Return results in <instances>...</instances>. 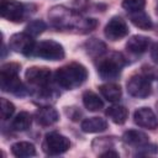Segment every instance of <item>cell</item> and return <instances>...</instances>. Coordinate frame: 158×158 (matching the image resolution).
Instances as JSON below:
<instances>
[{
    "instance_id": "obj_1",
    "label": "cell",
    "mask_w": 158,
    "mask_h": 158,
    "mask_svg": "<svg viewBox=\"0 0 158 158\" xmlns=\"http://www.w3.org/2000/svg\"><path fill=\"white\" fill-rule=\"evenodd\" d=\"M48 17L53 26L57 28L69 30V28H78L83 30L84 32L91 31L96 27L98 22L94 19H83L79 12L67 9L65 6H53L49 12Z\"/></svg>"
},
{
    "instance_id": "obj_2",
    "label": "cell",
    "mask_w": 158,
    "mask_h": 158,
    "mask_svg": "<svg viewBox=\"0 0 158 158\" xmlns=\"http://www.w3.org/2000/svg\"><path fill=\"white\" fill-rule=\"evenodd\" d=\"M88 78L86 68L80 63H69L56 72V81L59 86L72 90L80 86Z\"/></svg>"
},
{
    "instance_id": "obj_3",
    "label": "cell",
    "mask_w": 158,
    "mask_h": 158,
    "mask_svg": "<svg viewBox=\"0 0 158 158\" xmlns=\"http://www.w3.org/2000/svg\"><path fill=\"white\" fill-rule=\"evenodd\" d=\"M125 63V58L120 53H111L109 57L100 60L98 73L102 79H115L120 75Z\"/></svg>"
},
{
    "instance_id": "obj_4",
    "label": "cell",
    "mask_w": 158,
    "mask_h": 158,
    "mask_svg": "<svg viewBox=\"0 0 158 158\" xmlns=\"http://www.w3.org/2000/svg\"><path fill=\"white\" fill-rule=\"evenodd\" d=\"M69 147H70L69 139L65 136L57 133V132L47 133L42 143L43 152L49 156H57V154L64 153L69 149Z\"/></svg>"
},
{
    "instance_id": "obj_5",
    "label": "cell",
    "mask_w": 158,
    "mask_h": 158,
    "mask_svg": "<svg viewBox=\"0 0 158 158\" xmlns=\"http://www.w3.org/2000/svg\"><path fill=\"white\" fill-rule=\"evenodd\" d=\"M33 54L48 60H60L64 58V48L60 43L52 40H47L40 42L36 46Z\"/></svg>"
},
{
    "instance_id": "obj_6",
    "label": "cell",
    "mask_w": 158,
    "mask_h": 158,
    "mask_svg": "<svg viewBox=\"0 0 158 158\" xmlns=\"http://www.w3.org/2000/svg\"><path fill=\"white\" fill-rule=\"evenodd\" d=\"M51 77H52L51 70L44 67H31L25 73V78L27 83L37 88L38 90L48 88L51 83Z\"/></svg>"
},
{
    "instance_id": "obj_7",
    "label": "cell",
    "mask_w": 158,
    "mask_h": 158,
    "mask_svg": "<svg viewBox=\"0 0 158 158\" xmlns=\"http://www.w3.org/2000/svg\"><path fill=\"white\" fill-rule=\"evenodd\" d=\"M10 48L14 49L15 52L22 53L25 56H31L35 53V41L31 35L27 32H21V33H15L10 37Z\"/></svg>"
},
{
    "instance_id": "obj_8",
    "label": "cell",
    "mask_w": 158,
    "mask_h": 158,
    "mask_svg": "<svg viewBox=\"0 0 158 158\" xmlns=\"http://www.w3.org/2000/svg\"><path fill=\"white\" fill-rule=\"evenodd\" d=\"M126 86H127L128 94L135 98H138V99L147 98L152 91L151 83H149L148 78H146L144 75H138V74L132 75L128 79Z\"/></svg>"
},
{
    "instance_id": "obj_9",
    "label": "cell",
    "mask_w": 158,
    "mask_h": 158,
    "mask_svg": "<svg viewBox=\"0 0 158 158\" xmlns=\"http://www.w3.org/2000/svg\"><path fill=\"white\" fill-rule=\"evenodd\" d=\"M1 16L11 22H21L25 17V7L15 0H1Z\"/></svg>"
},
{
    "instance_id": "obj_10",
    "label": "cell",
    "mask_w": 158,
    "mask_h": 158,
    "mask_svg": "<svg viewBox=\"0 0 158 158\" xmlns=\"http://www.w3.org/2000/svg\"><path fill=\"white\" fill-rule=\"evenodd\" d=\"M105 37L110 41H118L128 33V26L125 20L118 16H114L105 26Z\"/></svg>"
},
{
    "instance_id": "obj_11",
    "label": "cell",
    "mask_w": 158,
    "mask_h": 158,
    "mask_svg": "<svg viewBox=\"0 0 158 158\" xmlns=\"http://www.w3.org/2000/svg\"><path fill=\"white\" fill-rule=\"evenodd\" d=\"M133 120L139 127L156 130L158 127V117L149 107H139L133 114Z\"/></svg>"
},
{
    "instance_id": "obj_12",
    "label": "cell",
    "mask_w": 158,
    "mask_h": 158,
    "mask_svg": "<svg viewBox=\"0 0 158 158\" xmlns=\"http://www.w3.org/2000/svg\"><path fill=\"white\" fill-rule=\"evenodd\" d=\"M36 121L42 126H51L59 120L58 111L52 106H42L35 114Z\"/></svg>"
},
{
    "instance_id": "obj_13",
    "label": "cell",
    "mask_w": 158,
    "mask_h": 158,
    "mask_svg": "<svg viewBox=\"0 0 158 158\" xmlns=\"http://www.w3.org/2000/svg\"><path fill=\"white\" fill-rule=\"evenodd\" d=\"M149 46V38L142 35H135L130 37V40L126 43V48L128 52L133 54H141L148 49Z\"/></svg>"
},
{
    "instance_id": "obj_14",
    "label": "cell",
    "mask_w": 158,
    "mask_h": 158,
    "mask_svg": "<svg viewBox=\"0 0 158 158\" xmlns=\"http://www.w3.org/2000/svg\"><path fill=\"white\" fill-rule=\"evenodd\" d=\"M122 139L125 143L136 147H143L148 143V136L137 130H128L123 133Z\"/></svg>"
},
{
    "instance_id": "obj_15",
    "label": "cell",
    "mask_w": 158,
    "mask_h": 158,
    "mask_svg": "<svg viewBox=\"0 0 158 158\" xmlns=\"http://www.w3.org/2000/svg\"><path fill=\"white\" fill-rule=\"evenodd\" d=\"M107 128V122L101 117H89L81 122V130L86 133L102 132Z\"/></svg>"
},
{
    "instance_id": "obj_16",
    "label": "cell",
    "mask_w": 158,
    "mask_h": 158,
    "mask_svg": "<svg viewBox=\"0 0 158 158\" xmlns=\"http://www.w3.org/2000/svg\"><path fill=\"white\" fill-rule=\"evenodd\" d=\"M1 80V89L7 93H12L15 95H23L25 94V86L20 81L19 77L12 78H0Z\"/></svg>"
},
{
    "instance_id": "obj_17",
    "label": "cell",
    "mask_w": 158,
    "mask_h": 158,
    "mask_svg": "<svg viewBox=\"0 0 158 158\" xmlns=\"http://www.w3.org/2000/svg\"><path fill=\"white\" fill-rule=\"evenodd\" d=\"M99 90L101 93V95L107 100V101H111V102H115V101H118L121 95H122V91H121V88L120 85L115 84V83H107V84H102L99 86Z\"/></svg>"
},
{
    "instance_id": "obj_18",
    "label": "cell",
    "mask_w": 158,
    "mask_h": 158,
    "mask_svg": "<svg viewBox=\"0 0 158 158\" xmlns=\"http://www.w3.org/2000/svg\"><path fill=\"white\" fill-rule=\"evenodd\" d=\"M106 116L117 125H122L126 122L127 117H128V111L125 106L121 105H112L106 110Z\"/></svg>"
},
{
    "instance_id": "obj_19",
    "label": "cell",
    "mask_w": 158,
    "mask_h": 158,
    "mask_svg": "<svg viewBox=\"0 0 158 158\" xmlns=\"http://www.w3.org/2000/svg\"><path fill=\"white\" fill-rule=\"evenodd\" d=\"M11 152L15 157L27 158L36 154V148L30 142H16L11 146Z\"/></svg>"
},
{
    "instance_id": "obj_20",
    "label": "cell",
    "mask_w": 158,
    "mask_h": 158,
    "mask_svg": "<svg viewBox=\"0 0 158 158\" xmlns=\"http://www.w3.org/2000/svg\"><path fill=\"white\" fill-rule=\"evenodd\" d=\"M83 104L85 109H88L89 111H99L104 106V102L99 98V95H96L94 91H90V90L83 94Z\"/></svg>"
},
{
    "instance_id": "obj_21",
    "label": "cell",
    "mask_w": 158,
    "mask_h": 158,
    "mask_svg": "<svg viewBox=\"0 0 158 158\" xmlns=\"http://www.w3.org/2000/svg\"><path fill=\"white\" fill-rule=\"evenodd\" d=\"M130 19H131V22L136 27H138L141 30H151L152 28V20H151V17L146 12H143V11L131 12Z\"/></svg>"
},
{
    "instance_id": "obj_22",
    "label": "cell",
    "mask_w": 158,
    "mask_h": 158,
    "mask_svg": "<svg viewBox=\"0 0 158 158\" xmlns=\"http://www.w3.org/2000/svg\"><path fill=\"white\" fill-rule=\"evenodd\" d=\"M31 123H32L31 115L28 112H26V111H21L14 118V121H12V128L16 130V131H26L27 128H30Z\"/></svg>"
},
{
    "instance_id": "obj_23",
    "label": "cell",
    "mask_w": 158,
    "mask_h": 158,
    "mask_svg": "<svg viewBox=\"0 0 158 158\" xmlns=\"http://www.w3.org/2000/svg\"><path fill=\"white\" fill-rule=\"evenodd\" d=\"M85 47H86V52L90 56H93V57H99L102 53H105V51H106L105 43L101 42V41H99V40H96V38L89 40L85 43Z\"/></svg>"
},
{
    "instance_id": "obj_24",
    "label": "cell",
    "mask_w": 158,
    "mask_h": 158,
    "mask_svg": "<svg viewBox=\"0 0 158 158\" xmlns=\"http://www.w3.org/2000/svg\"><path fill=\"white\" fill-rule=\"evenodd\" d=\"M20 72V64L10 62V63H5L1 65L0 69V78H12V77H17Z\"/></svg>"
},
{
    "instance_id": "obj_25",
    "label": "cell",
    "mask_w": 158,
    "mask_h": 158,
    "mask_svg": "<svg viewBox=\"0 0 158 158\" xmlns=\"http://www.w3.org/2000/svg\"><path fill=\"white\" fill-rule=\"evenodd\" d=\"M146 6V0H123L122 7L128 12H137L142 11Z\"/></svg>"
},
{
    "instance_id": "obj_26",
    "label": "cell",
    "mask_w": 158,
    "mask_h": 158,
    "mask_svg": "<svg viewBox=\"0 0 158 158\" xmlns=\"http://www.w3.org/2000/svg\"><path fill=\"white\" fill-rule=\"evenodd\" d=\"M46 30V23L41 20H35V21H31L27 26H26V32L28 35H31L32 37L33 36H37L40 33H42L43 31Z\"/></svg>"
},
{
    "instance_id": "obj_27",
    "label": "cell",
    "mask_w": 158,
    "mask_h": 158,
    "mask_svg": "<svg viewBox=\"0 0 158 158\" xmlns=\"http://www.w3.org/2000/svg\"><path fill=\"white\" fill-rule=\"evenodd\" d=\"M15 112V105L5 98H1V118L7 120Z\"/></svg>"
},
{
    "instance_id": "obj_28",
    "label": "cell",
    "mask_w": 158,
    "mask_h": 158,
    "mask_svg": "<svg viewBox=\"0 0 158 158\" xmlns=\"http://www.w3.org/2000/svg\"><path fill=\"white\" fill-rule=\"evenodd\" d=\"M142 72H143V75L148 79H153V80H157L158 79V69L151 67V65H143L142 67Z\"/></svg>"
},
{
    "instance_id": "obj_29",
    "label": "cell",
    "mask_w": 158,
    "mask_h": 158,
    "mask_svg": "<svg viewBox=\"0 0 158 158\" xmlns=\"http://www.w3.org/2000/svg\"><path fill=\"white\" fill-rule=\"evenodd\" d=\"M93 144H98L99 148H109V146L111 144V142H110L109 137H100V138H96L93 142Z\"/></svg>"
},
{
    "instance_id": "obj_30",
    "label": "cell",
    "mask_w": 158,
    "mask_h": 158,
    "mask_svg": "<svg viewBox=\"0 0 158 158\" xmlns=\"http://www.w3.org/2000/svg\"><path fill=\"white\" fill-rule=\"evenodd\" d=\"M151 58L158 64V42H156V43L152 46V49H151Z\"/></svg>"
},
{
    "instance_id": "obj_31",
    "label": "cell",
    "mask_w": 158,
    "mask_h": 158,
    "mask_svg": "<svg viewBox=\"0 0 158 158\" xmlns=\"http://www.w3.org/2000/svg\"><path fill=\"white\" fill-rule=\"evenodd\" d=\"M100 157H118V153L109 149V151H106V152L101 153V154H100Z\"/></svg>"
},
{
    "instance_id": "obj_32",
    "label": "cell",
    "mask_w": 158,
    "mask_h": 158,
    "mask_svg": "<svg viewBox=\"0 0 158 158\" xmlns=\"http://www.w3.org/2000/svg\"><path fill=\"white\" fill-rule=\"evenodd\" d=\"M157 110H158V102H157Z\"/></svg>"
},
{
    "instance_id": "obj_33",
    "label": "cell",
    "mask_w": 158,
    "mask_h": 158,
    "mask_svg": "<svg viewBox=\"0 0 158 158\" xmlns=\"http://www.w3.org/2000/svg\"><path fill=\"white\" fill-rule=\"evenodd\" d=\"M157 14H158V6H157Z\"/></svg>"
}]
</instances>
